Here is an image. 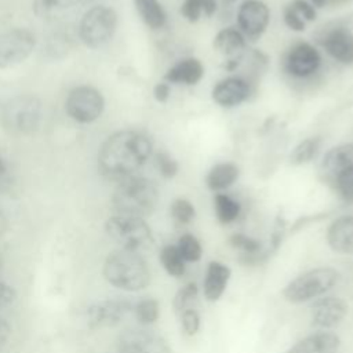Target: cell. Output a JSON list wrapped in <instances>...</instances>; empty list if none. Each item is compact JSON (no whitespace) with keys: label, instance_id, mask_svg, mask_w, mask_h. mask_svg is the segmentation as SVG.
Segmentation results:
<instances>
[{"label":"cell","instance_id":"obj_1","mask_svg":"<svg viewBox=\"0 0 353 353\" xmlns=\"http://www.w3.org/2000/svg\"><path fill=\"white\" fill-rule=\"evenodd\" d=\"M150 138L139 131L123 130L112 134L98 153V168L113 181L132 176L152 156Z\"/></svg>","mask_w":353,"mask_h":353},{"label":"cell","instance_id":"obj_2","mask_svg":"<svg viewBox=\"0 0 353 353\" xmlns=\"http://www.w3.org/2000/svg\"><path fill=\"white\" fill-rule=\"evenodd\" d=\"M105 280L124 291H141L150 283V272L139 252L119 248L112 251L102 266Z\"/></svg>","mask_w":353,"mask_h":353},{"label":"cell","instance_id":"obj_3","mask_svg":"<svg viewBox=\"0 0 353 353\" xmlns=\"http://www.w3.org/2000/svg\"><path fill=\"white\" fill-rule=\"evenodd\" d=\"M159 204V189L153 181L145 176H128L119 182L112 196L116 214L146 218Z\"/></svg>","mask_w":353,"mask_h":353},{"label":"cell","instance_id":"obj_4","mask_svg":"<svg viewBox=\"0 0 353 353\" xmlns=\"http://www.w3.org/2000/svg\"><path fill=\"white\" fill-rule=\"evenodd\" d=\"M105 230L123 250L139 252L150 248L154 243L152 229L143 218L116 214L106 221Z\"/></svg>","mask_w":353,"mask_h":353},{"label":"cell","instance_id":"obj_5","mask_svg":"<svg viewBox=\"0 0 353 353\" xmlns=\"http://www.w3.org/2000/svg\"><path fill=\"white\" fill-rule=\"evenodd\" d=\"M338 280L339 273L332 268L310 269L291 280L284 287L283 296L291 303H302L325 294Z\"/></svg>","mask_w":353,"mask_h":353},{"label":"cell","instance_id":"obj_6","mask_svg":"<svg viewBox=\"0 0 353 353\" xmlns=\"http://www.w3.org/2000/svg\"><path fill=\"white\" fill-rule=\"evenodd\" d=\"M41 116V102L33 95H17L4 103L1 110L3 125L14 134H32L39 128Z\"/></svg>","mask_w":353,"mask_h":353},{"label":"cell","instance_id":"obj_7","mask_svg":"<svg viewBox=\"0 0 353 353\" xmlns=\"http://www.w3.org/2000/svg\"><path fill=\"white\" fill-rule=\"evenodd\" d=\"M117 14L106 6H95L90 8L81 18L79 36L81 41L91 48L106 44L116 32Z\"/></svg>","mask_w":353,"mask_h":353},{"label":"cell","instance_id":"obj_8","mask_svg":"<svg viewBox=\"0 0 353 353\" xmlns=\"http://www.w3.org/2000/svg\"><path fill=\"white\" fill-rule=\"evenodd\" d=\"M105 101L102 94L88 85L73 88L65 102L66 113L79 123H92L103 112Z\"/></svg>","mask_w":353,"mask_h":353},{"label":"cell","instance_id":"obj_9","mask_svg":"<svg viewBox=\"0 0 353 353\" xmlns=\"http://www.w3.org/2000/svg\"><path fill=\"white\" fill-rule=\"evenodd\" d=\"M36 37L28 29H11L0 34V68L23 62L34 50Z\"/></svg>","mask_w":353,"mask_h":353},{"label":"cell","instance_id":"obj_10","mask_svg":"<svg viewBox=\"0 0 353 353\" xmlns=\"http://www.w3.org/2000/svg\"><path fill=\"white\" fill-rule=\"evenodd\" d=\"M119 353H172L167 341L148 328H130L117 338Z\"/></svg>","mask_w":353,"mask_h":353},{"label":"cell","instance_id":"obj_11","mask_svg":"<svg viewBox=\"0 0 353 353\" xmlns=\"http://www.w3.org/2000/svg\"><path fill=\"white\" fill-rule=\"evenodd\" d=\"M134 305L127 299H105L95 302L87 309V323L91 328L113 327L121 323Z\"/></svg>","mask_w":353,"mask_h":353},{"label":"cell","instance_id":"obj_12","mask_svg":"<svg viewBox=\"0 0 353 353\" xmlns=\"http://www.w3.org/2000/svg\"><path fill=\"white\" fill-rule=\"evenodd\" d=\"M270 19L268 6L261 0H245L237 11L239 30L244 37L256 40L266 30Z\"/></svg>","mask_w":353,"mask_h":353},{"label":"cell","instance_id":"obj_13","mask_svg":"<svg viewBox=\"0 0 353 353\" xmlns=\"http://www.w3.org/2000/svg\"><path fill=\"white\" fill-rule=\"evenodd\" d=\"M319 43L338 62L345 65L353 63V32L345 25H335L325 29Z\"/></svg>","mask_w":353,"mask_h":353},{"label":"cell","instance_id":"obj_14","mask_svg":"<svg viewBox=\"0 0 353 353\" xmlns=\"http://www.w3.org/2000/svg\"><path fill=\"white\" fill-rule=\"evenodd\" d=\"M347 313L346 302L339 296H324L312 305V325L319 330H330L338 325Z\"/></svg>","mask_w":353,"mask_h":353},{"label":"cell","instance_id":"obj_15","mask_svg":"<svg viewBox=\"0 0 353 353\" xmlns=\"http://www.w3.org/2000/svg\"><path fill=\"white\" fill-rule=\"evenodd\" d=\"M320 62V54L312 44L298 43L288 51L284 68L295 77H307L319 69Z\"/></svg>","mask_w":353,"mask_h":353},{"label":"cell","instance_id":"obj_16","mask_svg":"<svg viewBox=\"0 0 353 353\" xmlns=\"http://www.w3.org/2000/svg\"><path fill=\"white\" fill-rule=\"evenodd\" d=\"M211 97L219 106H237L250 97V83L241 77L223 79L214 85Z\"/></svg>","mask_w":353,"mask_h":353},{"label":"cell","instance_id":"obj_17","mask_svg":"<svg viewBox=\"0 0 353 353\" xmlns=\"http://www.w3.org/2000/svg\"><path fill=\"white\" fill-rule=\"evenodd\" d=\"M341 346V339L336 334L330 331L313 332L284 353H336Z\"/></svg>","mask_w":353,"mask_h":353},{"label":"cell","instance_id":"obj_18","mask_svg":"<svg viewBox=\"0 0 353 353\" xmlns=\"http://www.w3.org/2000/svg\"><path fill=\"white\" fill-rule=\"evenodd\" d=\"M327 243L338 254H353V216L336 218L327 229Z\"/></svg>","mask_w":353,"mask_h":353},{"label":"cell","instance_id":"obj_19","mask_svg":"<svg viewBox=\"0 0 353 353\" xmlns=\"http://www.w3.org/2000/svg\"><path fill=\"white\" fill-rule=\"evenodd\" d=\"M230 273H232L230 268L222 262L212 261L208 263L204 283H203L204 296L208 301L214 302L222 296L228 285V281L230 279Z\"/></svg>","mask_w":353,"mask_h":353},{"label":"cell","instance_id":"obj_20","mask_svg":"<svg viewBox=\"0 0 353 353\" xmlns=\"http://www.w3.org/2000/svg\"><path fill=\"white\" fill-rule=\"evenodd\" d=\"M204 76V66L197 58H185L171 66L165 74L164 81L175 84L193 85L197 84Z\"/></svg>","mask_w":353,"mask_h":353},{"label":"cell","instance_id":"obj_21","mask_svg":"<svg viewBox=\"0 0 353 353\" xmlns=\"http://www.w3.org/2000/svg\"><path fill=\"white\" fill-rule=\"evenodd\" d=\"M214 48L226 57V59L243 58V51L245 48L244 34L234 28H225L216 33L214 37Z\"/></svg>","mask_w":353,"mask_h":353},{"label":"cell","instance_id":"obj_22","mask_svg":"<svg viewBox=\"0 0 353 353\" xmlns=\"http://www.w3.org/2000/svg\"><path fill=\"white\" fill-rule=\"evenodd\" d=\"M323 171L332 179L343 170L353 167V142L330 149L321 163Z\"/></svg>","mask_w":353,"mask_h":353},{"label":"cell","instance_id":"obj_23","mask_svg":"<svg viewBox=\"0 0 353 353\" xmlns=\"http://www.w3.org/2000/svg\"><path fill=\"white\" fill-rule=\"evenodd\" d=\"M239 167L233 163H218L207 174L205 183L208 189L214 192H221L230 188L239 178Z\"/></svg>","mask_w":353,"mask_h":353},{"label":"cell","instance_id":"obj_24","mask_svg":"<svg viewBox=\"0 0 353 353\" xmlns=\"http://www.w3.org/2000/svg\"><path fill=\"white\" fill-rule=\"evenodd\" d=\"M142 21L150 29H160L165 23V12L159 0H134Z\"/></svg>","mask_w":353,"mask_h":353},{"label":"cell","instance_id":"obj_25","mask_svg":"<svg viewBox=\"0 0 353 353\" xmlns=\"http://www.w3.org/2000/svg\"><path fill=\"white\" fill-rule=\"evenodd\" d=\"M214 210L218 221L223 225L232 223L240 215V203L225 193H216L214 196Z\"/></svg>","mask_w":353,"mask_h":353},{"label":"cell","instance_id":"obj_26","mask_svg":"<svg viewBox=\"0 0 353 353\" xmlns=\"http://www.w3.org/2000/svg\"><path fill=\"white\" fill-rule=\"evenodd\" d=\"M77 4H84V0H33V11L40 18H52Z\"/></svg>","mask_w":353,"mask_h":353},{"label":"cell","instance_id":"obj_27","mask_svg":"<svg viewBox=\"0 0 353 353\" xmlns=\"http://www.w3.org/2000/svg\"><path fill=\"white\" fill-rule=\"evenodd\" d=\"M321 146V138L320 137H312L301 141L291 152L290 161L295 165H302L309 161H312Z\"/></svg>","mask_w":353,"mask_h":353},{"label":"cell","instance_id":"obj_28","mask_svg":"<svg viewBox=\"0 0 353 353\" xmlns=\"http://www.w3.org/2000/svg\"><path fill=\"white\" fill-rule=\"evenodd\" d=\"M160 262L165 272L174 277H181L186 270L185 259L179 254L176 245L163 247L160 251Z\"/></svg>","mask_w":353,"mask_h":353},{"label":"cell","instance_id":"obj_29","mask_svg":"<svg viewBox=\"0 0 353 353\" xmlns=\"http://www.w3.org/2000/svg\"><path fill=\"white\" fill-rule=\"evenodd\" d=\"M132 313L141 324H143V325L153 324L159 319V314H160L159 302L153 298L141 299L134 305Z\"/></svg>","mask_w":353,"mask_h":353},{"label":"cell","instance_id":"obj_30","mask_svg":"<svg viewBox=\"0 0 353 353\" xmlns=\"http://www.w3.org/2000/svg\"><path fill=\"white\" fill-rule=\"evenodd\" d=\"M176 248L185 262H197L203 254L200 241L190 233H185L179 237Z\"/></svg>","mask_w":353,"mask_h":353},{"label":"cell","instance_id":"obj_31","mask_svg":"<svg viewBox=\"0 0 353 353\" xmlns=\"http://www.w3.org/2000/svg\"><path fill=\"white\" fill-rule=\"evenodd\" d=\"M199 294V287L196 283H188L183 287H181L172 301V306L175 313L179 316L186 309L192 307V303L196 301Z\"/></svg>","mask_w":353,"mask_h":353},{"label":"cell","instance_id":"obj_32","mask_svg":"<svg viewBox=\"0 0 353 353\" xmlns=\"http://www.w3.org/2000/svg\"><path fill=\"white\" fill-rule=\"evenodd\" d=\"M170 212L172 219L181 225L189 223L196 215L193 204L186 199H175L170 207Z\"/></svg>","mask_w":353,"mask_h":353},{"label":"cell","instance_id":"obj_33","mask_svg":"<svg viewBox=\"0 0 353 353\" xmlns=\"http://www.w3.org/2000/svg\"><path fill=\"white\" fill-rule=\"evenodd\" d=\"M335 188L346 203H353V167L341 171L335 178Z\"/></svg>","mask_w":353,"mask_h":353},{"label":"cell","instance_id":"obj_34","mask_svg":"<svg viewBox=\"0 0 353 353\" xmlns=\"http://www.w3.org/2000/svg\"><path fill=\"white\" fill-rule=\"evenodd\" d=\"M154 164L160 175L165 179H171L178 172V163L167 152H157L154 154Z\"/></svg>","mask_w":353,"mask_h":353},{"label":"cell","instance_id":"obj_35","mask_svg":"<svg viewBox=\"0 0 353 353\" xmlns=\"http://www.w3.org/2000/svg\"><path fill=\"white\" fill-rule=\"evenodd\" d=\"M179 317H181L182 330L186 335L192 336V335L197 334V331L200 328V316L196 309H193V307L186 309L185 312H182L179 314Z\"/></svg>","mask_w":353,"mask_h":353},{"label":"cell","instance_id":"obj_36","mask_svg":"<svg viewBox=\"0 0 353 353\" xmlns=\"http://www.w3.org/2000/svg\"><path fill=\"white\" fill-rule=\"evenodd\" d=\"M72 43V37L69 34L68 30H58V32H54L50 39H48V50L57 55L59 51H65L69 48Z\"/></svg>","mask_w":353,"mask_h":353},{"label":"cell","instance_id":"obj_37","mask_svg":"<svg viewBox=\"0 0 353 353\" xmlns=\"http://www.w3.org/2000/svg\"><path fill=\"white\" fill-rule=\"evenodd\" d=\"M284 22L285 25L294 30V32H303L306 21L302 18V15L294 8V6L290 3L284 8Z\"/></svg>","mask_w":353,"mask_h":353},{"label":"cell","instance_id":"obj_38","mask_svg":"<svg viewBox=\"0 0 353 353\" xmlns=\"http://www.w3.org/2000/svg\"><path fill=\"white\" fill-rule=\"evenodd\" d=\"M182 17L189 22H197L203 14L200 0H185L181 6Z\"/></svg>","mask_w":353,"mask_h":353},{"label":"cell","instance_id":"obj_39","mask_svg":"<svg viewBox=\"0 0 353 353\" xmlns=\"http://www.w3.org/2000/svg\"><path fill=\"white\" fill-rule=\"evenodd\" d=\"M291 4L302 15V18L305 21H314L316 19V15H317L316 8L307 0H292Z\"/></svg>","mask_w":353,"mask_h":353},{"label":"cell","instance_id":"obj_40","mask_svg":"<svg viewBox=\"0 0 353 353\" xmlns=\"http://www.w3.org/2000/svg\"><path fill=\"white\" fill-rule=\"evenodd\" d=\"M15 299H17L15 290L11 285L0 281V310L11 306L15 302Z\"/></svg>","mask_w":353,"mask_h":353},{"label":"cell","instance_id":"obj_41","mask_svg":"<svg viewBox=\"0 0 353 353\" xmlns=\"http://www.w3.org/2000/svg\"><path fill=\"white\" fill-rule=\"evenodd\" d=\"M170 92H171V88L167 81H160L153 88V97L157 102H165L170 97Z\"/></svg>","mask_w":353,"mask_h":353},{"label":"cell","instance_id":"obj_42","mask_svg":"<svg viewBox=\"0 0 353 353\" xmlns=\"http://www.w3.org/2000/svg\"><path fill=\"white\" fill-rule=\"evenodd\" d=\"M11 335V327L10 324L0 317V350L4 347V345L7 343L8 338Z\"/></svg>","mask_w":353,"mask_h":353},{"label":"cell","instance_id":"obj_43","mask_svg":"<svg viewBox=\"0 0 353 353\" xmlns=\"http://www.w3.org/2000/svg\"><path fill=\"white\" fill-rule=\"evenodd\" d=\"M201 3V10L204 12V15L211 17L215 14L216 11V0H200Z\"/></svg>","mask_w":353,"mask_h":353},{"label":"cell","instance_id":"obj_44","mask_svg":"<svg viewBox=\"0 0 353 353\" xmlns=\"http://www.w3.org/2000/svg\"><path fill=\"white\" fill-rule=\"evenodd\" d=\"M7 229H8V221L6 215L0 211V237L7 232Z\"/></svg>","mask_w":353,"mask_h":353},{"label":"cell","instance_id":"obj_45","mask_svg":"<svg viewBox=\"0 0 353 353\" xmlns=\"http://www.w3.org/2000/svg\"><path fill=\"white\" fill-rule=\"evenodd\" d=\"M314 8H323L324 6H327V0H307Z\"/></svg>","mask_w":353,"mask_h":353},{"label":"cell","instance_id":"obj_46","mask_svg":"<svg viewBox=\"0 0 353 353\" xmlns=\"http://www.w3.org/2000/svg\"><path fill=\"white\" fill-rule=\"evenodd\" d=\"M350 0H327V4H331V6H335V4H343V3H347Z\"/></svg>","mask_w":353,"mask_h":353},{"label":"cell","instance_id":"obj_47","mask_svg":"<svg viewBox=\"0 0 353 353\" xmlns=\"http://www.w3.org/2000/svg\"><path fill=\"white\" fill-rule=\"evenodd\" d=\"M4 170H6V167H4V161H3L1 154H0V176L4 174Z\"/></svg>","mask_w":353,"mask_h":353},{"label":"cell","instance_id":"obj_48","mask_svg":"<svg viewBox=\"0 0 353 353\" xmlns=\"http://www.w3.org/2000/svg\"><path fill=\"white\" fill-rule=\"evenodd\" d=\"M223 1H225V3H228V4H229V3H233V1H236V0H223Z\"/></svg>","mask_w":353,"mask_h":353},{"label":"cell","instance_id":"obj_49","mask_svg":"<svg viewBox=\"0 0 353 353\" xmlns=\"http://www.w3.org/2000/svg\"><path fill=\"white\" fill-rule=\"evenodd\" d=\"M0 266H1V261H0Z\"/></svg>","mask_w":353,"mask_h":353}]
</instances>
